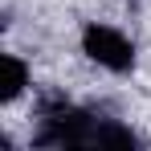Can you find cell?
Segmentation results:
<instances>
[{"label": "cell", "mask_w": 151, "mask_h": 151, "mask_svg": "<svg viewBox=\"0 0 151 151\" xmlns=\"http://www.w3.org/2000/svg\"><path fill=\"white\" fill-rule=\"evenodd\" d=\"M37 147H139V135L119 119L74 106L65 94H45L37 106Z\"/></svg>", "instance_id": "6da1fadb"}, {"label": "cell", "mask_w": 151, "mask_h": 151, "mask_svg": "<svg viewBox=\"0 0 151 151\" xmlns=\"http://www.w3.org/2000/svg\"><path fill=\"white\" fill-rule=\"evenodd\" d=\"M82 53L110 74H131L135 70V41L110 25H98V21H90L82 29Z\"/></svg>", "instance_id": "7a4b0ae2"}, {"label": "cell", "mask_w": 151, "mask_h": 151, "mask_svg": "<svg viewBox=\"0 0 151 151\" xmlns=\"http://www.w3.org/2000/svg\"><path fill=\"white\" fill-rule=\"evenodd\" d=\"M29 90V65L17 53H0V102H17Z\"/></svg>", "instance_id": "3957f363"}]
</instances>
